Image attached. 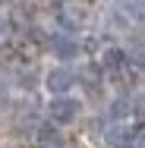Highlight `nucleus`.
Listing matches in <instances>:
<instances>
[{
	"mask_svg": "<svg viewBox=\"0 0 145 148\" xmlns=\"http://www.w3.org/2000/svg\"><path fill=\"white\" fill-rule=\"evenodd\" d=\"M35 139H38V148H63L66 145L63 136H60V126H54V123H41Z\"/></svg>",
	"mask_w": 145,
	"mask_h": 148,
	"instance_id": "423d86ee",
	"label": "nucleus"
},
{
	"mask_svg": "<svg viewBox=\"0 0 145 148\" xmlns=\"http://www.w3.org/2000/svg\"><path fill=\"white\" fill-rule=\"evenodd\" d=\"M129 114H136L139 117V101L136 98H129V95H120L111 101V107H107V120L111 123H129Z\"/></svg>",
	"mask_w": 145,
	"mask_h": 148,
	"instance_id": "39448f33",
	"label": "nucleus"
},
{
	"mask_svg": "<svg viewBox=\"0 0 145 148\" xmlns=\"http://www.w3.org/2000/svg\"><path fill=\"white\" fill-rule=\"evenodd\" d=\"M79 117H82V98H76V95H57V98L47 101V123H54L60 129L73 126Z\"/></svg>",
	"mask_w": 145,
	"mask_h": 148,
	"instance_id": "f257e3e1",
	"label": "nucleus"
},
{
	"mask_svg": "<svg viewBox=\"0 0 145 148\" xmlns=\"http://www.w3.org/2000/svg\"><path fill=\"white\" fill-rule=\"evenodd\" d=\"M51 54H54V60H57V63H73V60L82 57V47H79V41H76L73 35L57 32V35L51 38Z\"/></svg>",
	"mask_w": 145,
	"mask_h": 148,
	"instance_id": "7ed1b4c3",
	"label": "nucleus"
},
{
	"mask_svg": "<svg viewBox=\"0 0 145 148\" xmlns=\"http://www.w3.org/2000/svg\"><path fill=\"white\" fill-rule=\"evenodd\" d=\"M129 69V51L126 47H104L101 51V73H107V76H114V73H126Z\"/></svg>",
	"mask_w": 145,
	"mask_h": 148,
	"instance_id": "20e7f679",
	"label": "nucleus"
},
{
	"mask_svg": "<svg viewBox=\"0 0 145 148\" xmlns=\"http://www.w3.org/2000/svg\"><path fill=\"white\" fill-rule=\"evenodd\" d=\"M76 82H79V76H76V69L69 66V63H54L47 73H44V91H47V98H57V95H73L76 88Z\"/></svg>",
	"mask_w": 145,
	"mask_h": 148,
	"instance_id": "f03ea898",
	"label": "nucleus"
}]
</instances>
